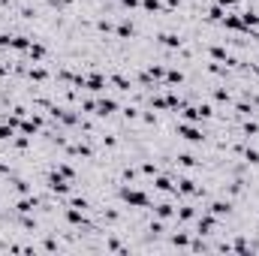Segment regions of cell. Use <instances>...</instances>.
<instances>
[{
    "mask_svg": "<svg viewBox=\"0 0 259 256\" xmlns=\"http://www.w3.org/2000/svg\"><path fill=\"white\" fill-rule=\"evenodd\" d=\"M223 15H226V9H223L220 3H214V6H208V12H205V19H208V21H214V24H220V21H223Z\"/></svg>",
    "mask_w": 259,
    "mask_h": 256,
    "instance_id": "cell-24",
    "label": "cell"
},
{
    "mask_svg": "<svg viewBox=\"0 0 259 256\" xmlns=\"http://www.w3.org/2000/svg\"><path fill=\"white\" fill-rule=\"evenodd\" d=\"M142 175L157 178V175H160V166H157V163H151V160H145V163H142Z\"/></svg>",
    "mask_w": 259,
    "mask_h": 256,
    "instance_id": "cell-30",
    "label": "cell"
},
{
    "mask_svg": "<svg viewBox=\"0 0 259 256\" xmlns=\"http://www.w3.org/2000/svg\"><path fill=\"white\" fill-rule=\"evenodd\" d=\"M63 217H66V220H70V223H73V226H81V229H84V226H88V220H84V211H81V208H73V205H70V208H66V211H63Z\"/></svg>",
    "mask_w": 259,
    "mask_h": 256,
    "instance_id": "cell-12",
    "label": "cell"
},
{
    "mask_svg": "<svg viewBox=\"0 0 259 256\" xmlns=\"http://www.w3.org/2000/svg\"><path fill=\"white\" fill-rule=\"evenodd\" d=\"M175 133L181 136L184 142H190V145H202V142H205V133H202V127H196L193 121H178Z\"/></svg>",
    "mask_w": 259,
    "mask_h": 256,
    "instance_id": "cell-2",
    "label": "cell"
},
{
    "mask_svg": "<svg viewBox=\"0 0 259 256\" xmlns=\"http://www.w3.org/2000/svg\"><path fill=\"white\" fill-rule=\"evenodd\" d=\"M217 220H220V217H214L211 211L199 214V217H196V235H214V229H217Z\"/></svg>",
    "mask_w": 259,
    "mask_h": 256,
    "instance_id": "cell-4",
    "label": "cell"
},
{
    "mask_svg": "<svg viewBox=\"0 0 259 256\" xmlns=\"http://www.w3.org/2000/svg\"><path fill=\"white\" fill-rule=\"evenodd\" d=\"M115 112H118V99H112V97H100L97 99V115L100 118H109Z\"/></svg>",
    "mask_w": 259,
    "mask_h": 256,
    "instance_id": "cell-9",
    "label": "cell"
},
{
    "mask_svg": "<svg viewBox=\"0 0 259 256\" xmlns=\"http://www.w3.org/2000/svg\"><path fill=\"white\" fill-rule=\"evenodd\" d=\"M214 99H217V102H226V106H229V102H232V94H229L226 88H214Z\"/></svg>",
    "mask_w": 259,
    "mask_h": 256,
    "instance_id": "cell-34",
    "label": "cell"
},
{
    "mask_svg": "<svg viewBox=\"0 0 259 256\" xmlns=\"http://www.w3.org/2000/svg\"><path fill=\"white\" fill-rule=\"evenodd\" d=\"M250 70H253V76L259 79V63H253V66H250Z\"/></svg>",
    "mask_w": 259,
    "mask_h": 256,
    "instance_id": "cell-48",
    "label": "cell"
},
{
    "mask_svg": "<svg viewBox=\"0 0 259 256\" xmlns=\"http://www.w3.org/2000/svg\"><path fill=\"white\" fill-rule=\"evenodd\" d=\"M154 190H160V193H175V181H172L169 175H157V178H154Z\"/></svg>",
    "mask_w": 259,
    "mask_h": 256,
    "instance_id": "cell-15",
    "label": "cell"
},
{
    "mask_svg": "<svg viewBox=\"0 0 259 256\" xmlns=\"http://www.w3.org/2000/svg\"><path fill=\"white\" fill-rule=\"evenodd\" d=\"M48 3H51V6H55V9H66V6H73V3H76V0H48Z\"/></svg>",
    "mask_w": 259,
    "mask_h": 256,
    "instance_id": "cell-41",
    "label": "cell"
},
{
    "mask_svg": "<svg viewBox=\"0 0 259 256\" xmlns=\"http://www.w3.org/2000/svg\"><path fill=\"white\" fill-rule=\"evenodd\" d=\"M172 244H175V247H190V235H187V232L172 235Z\"/></svg>",
    "mask_w": 259,
    "mask_h": 256,
    "instance_id": "cell-35",
    "label": "cell"
},
{
    "mask_svg": "<svg viewBox=\"0 0 259 256\" xmlns=\"http://www.w3.org/2000/svg\"><path fill=\"white\" fill-rule=\"evenodd\" d=\"M97 27H100L102 33H109V30H112V21H106V19H100V21H97Z\"/></svg>",
    "mask_w": 259,
    "mask_h": 256,
    "instance_id": "cell-42",
    "label": "cell"
},
{
    "mask_svg": "<svg viewBox=\"0 0 259 256\" xmlns=\"http://www.w3.org/2000/svg\"><path fill=\"white\" fill-rule=\"evenodd\" d=\"M109 84H112V88H118V91H124V94H130V91H133V81H130L127 76H118V73H112V76H109Z\"/></svg>",
    "mask_w": 259,
    "mask_h": 256,
    "instance_id": "cell-14",
    "label": "cell"
},
{
    "mask_svg": "<svg viewBox=\"0 0 259 256\" xmlns=\"http://www.w3.org/2000/svg\"><path fill=\"white\" fill-rule=\"evenodd\" d=\"M27 55H30V60H33V63L45 60V45H42V42H30V51H27Z\"/></svg>",
    "mask_w": 259,
    "mask_h": 256,
    "instance_id": "cell-25",
    "label": "cell"
},
{
    "mask_svg": "<svg viewBox=\"0 0 259 256\" xmlns=\"http://www.w3.org/2000/svg\"><path fill=\"white\" fill-rule=\"evenodd\" d=\"M142 9L145 12H166V6L160 3V0H142Z\"/></svg>",
    "mask_w": 259,
    "mask_h": 256,
    "instance_id": "cell-31",
    "label": "cell"
},
{
    "mask_svg": "<svg viewBox=\"0 0 259 256\" xmlns=\"http://www.w3.org/2000/svg\"><path fill=\"white\" fill-rule=\"evenodd\" d=\"M241 157H244L247 166H259V151L256 148H244V151H241Z\"/></svg>",
    "mask_w": 259,
    "mask_h": 256,
    "instance_id": "cell-29",
    "label": "cell"
},
{
    "mask_svg": "<svg viewBox=\"0 0 259 256\" xmlns=\"http://www.w3.org/2000/svg\"><path fill=\"white\" fill-rule=\"evenodd\" d=\"M148 76L157 81V84H163V79H166V63H148Z\"/></svg>",
    "mask_w": 259,
    "mask_h": 256,
    "instance_id": "cell-20",
    "label": "cell"
},
{
    "mask_svg": "<svg viewBox=\"0 0 259 256\" xmlns=\"http://www.w3.org/2000/svg\"><path fill=\"white\" fill-rule=\"evenodd\" d=\"M175 193H181V196H202V187L193 178H181L178 187H175Z\"/></svg>",
    "mask_w": 259,
    "mask_h": 256,
    "instance_id": "cell-7",
    "label": "cell"
},
{
    "mask_svg": "<svg viewBox=\"0 0 259 256\" xmlns=\"http://www.w3.org/2000/svg\"><path fill=\"white\" fill-rule=\"evenodd\" d=\"M151 109H154V112H169L166 97H151Z\"/></svg>",
    "mask_w": 259,
    "mask_h": 256,
    "instance_id": "cell-32",
    "label": "cell"
},
{
    "mask_svg": "<svg viewBox=\"0 0 259 256\" xmlns=\"http://www.w3.org/2000/svg\"><path fill=\"white\" fill-rule=\"evenodd\" d=\"M208 58L217 60V63H220V60H226V63H229V51L223 48V45H208Z\"/></svg>",
    "mask_w": 259,
    "mask_h": 256,
    "instance_id": "cell-23",
    "label": "cell"
},
{
    "mask_svg": "<svg viewBox=\"0 0 259 256\" xmlns=\"http://www.w3.org/2000/svg\"><path fill=\"white\" fill-rule=\"evenodd\" d=\"M27 79L37 81V84H42V81H48V70L37 63V66H30V70H27Z\"/></svg>",
    "mask_w": 259,
    "mask_h": 256,
    "instance_id": "cell-19",
    "label": "cell"
},
{
    "mask_svg": "<svg viewBox=\"0 0 259 256\" xmlns=\"http://www.w3.org/2000/svg\"><path fill=\"white\" fill-rule=\"evenodd\" d=\"M30 37H21V33H19V37H9V48L12 51H30Z\"/></svg>",
    "mask_w": 259,
    "mask_h": 256,
    "instance_id": "cell-18",
    "label": "cell"
},
{
    "mask_svg": "<svg viewBox=\"0 0 259 256\" xmlns=\"http://www.w3.org/2000/svg\"><path fill=\"white\" fill-rule=\"evenodd\" d=\"M37 208H40V199H37V196H30V193L15 202V211H19V214H33Z\"/></svg>",
    "mask_w": 259,
    "mask_h": 256,
    "instance_id": "cell-8",
    "label": "cell"
},
{
    "mask_svg": "<svg viewBox=\"0 0 259 256\" xmlns=\"http://www.w3.org/2000/svg\"><path fill=\"white\" fill-rule=\"evenodd\" d=\"M148 232H154V235H163V232H166L163 220H157V217H154V220H151V226H148Z\"/></svg>",
    "mask_w": 259,
    "mask_h": 256,
    "instance_id": "cell-36",
    "label": "cell"
},
{
    "mask_svg": "<svg viewBox=\"0 0 259 256\" xmlns=\"http://www.w3.org/2000/svg\"><path fill=\"white\" fill-rule=\"evenodd\" d=\"M181 6V0H166V12H172V9H178Z\"/></svg>",
    "mask_w": 259,
    "mask_h": 256,
    "instance_id": "cell-46",
    "label": "cell"
},
{
    "mask_svg": "<svg viewBox=\"0 0 259 256\" xmlns=\"http://www.w3.org/2000/svg\"><path fill=\"white\" fill-rule=\"evenodd\" d=\"M124 181H136V169H130V166L124 169Z\"/></svg>",
    "mask_w": 259,
    "mask_h": 256,
    "instance_id": "cell-45",
    "label": "cell"
},
{
    "mask_svg": "<svg viewBox=\"0 0 259 256\" xmlns=\"http://www.w3.org/2000/svg\"><path fill=\"white\" fill-rule=\"evenodd\" d=\"M12 136H15V127H9L3 121V124H0V142H12Z\"/></svg>",
    "mask_w": 259,
    "mask_h": 256,
    "instance_id": "cell-33",
    "label": "cell"
},
{
    "mask_svg": "<svg viewBox=\"0 0 259 256\" xmlns=\"http://www.w3.org/2000/svg\"><path fill=\"white\" fill-rule=\"evenodd\" d=\"M70 184H73V181H66L60 172H51V175H48V190L55 193V196H70V193H73Z\"/></svg>",
    "mask_w": 259,
    "mask_h": 256,
    "instance_id": "cell-3",
    "label": "cell"
},
{
    "mask_svg": "<svg viewBox=\"0 0 259 256\" xmlns=\"http://www.w3.org/2000/svg\"><path fill=\"white\" fill-rule=\"evenodd\" d=\"M142 124H148V127L157 124V115H154V109H151V112H142Z\"/></svg>",
    "mask_w": 259,
    "mask_h": 256,
    "instance_id": "cell-39",
    "label": "cell"
},
{
    "mask_svg": "<svg viewBox=\"0 0 259 256\" xmlns=\"http://www.w3.org/2000/svg\"><path fill=\"white\" fill-rule=\"evenodd\" d=\"M259 133V121H247L244 124V139H250V136H256Z\"/></svg>",
    "mask_w": 259,
    "mask_h": 256,
    "instance_id": "cell-38",
    "label": "cell"
},
{
    "mask_svg": "<svg viewBox=\"0 0 259 256\" xmlns=\"http://www.w3.org/2000/svg\"><path fill=\"white\" fill-rule=\"evenodd\" d=\"M175 163H178L181 169H196V166H199V160L193 157V154H178V157H175Z\"/></svg>",
    "mask_w": 259,
    "mask_h": 256,
    "instance_id": "cell-26",
    "label": "cell"
},
{
    "mask_svg": "<svg viewBox=\"0 0 259 256\" xmlns=\"http://www.w3.org/2000/svg\"><path fill=\"white\" fill-rule=\"evenodd\" d=\"M120 115H124L127 121H136V118H139V109H136V106H124V109H120Z\"/></svg>",
    "mask_w": 259,
    "mask_h": 256,
    "instance_id": "cell-37",
    "label": "cell"
},
{
    "mask_svg": "<svg viewBox=\"0 0 259 256\" xmlns=\"http://www.w3.org/2000/svg\"><path fill=\"white\" fill-rule=\"evenodd\" d=\"M66 154H73V157H81V160H94V148L84 145V142H66Z\"/></svg>",
    "mask_w": 259,
    "mask_h": 256,
    "instance_id": "cell-6",
    "label": "cell"
},
{
    "mask_svg": "<svg viewBox=\"0 0 259 256\" xmlns=\"http://www.w3.org/2000/svg\"><path fill=\"white\" fill-rule=\"evenodd\" d=\"M154 217H157V220H172V217H175V208H172V205L169 202H160V205H154Z\"/></svg>",
    "mask_w": 259,
    "mask_h": 256,
    "instance_id": "cell-16",
    "label": "cell"
},
{
    "mask_svg": "<svg viewBox=\"0 0 259 256\" xmlns=\"http://www.w3.org/2000/svg\"><path fill=\"white\" fill-rule=\"evenodd\" d=\"M241 15V21H244V27L250 30V27H259V12L256 9H244V12H238Z\"/></svg>",
    "mask_w": 259,
    "mask_h": 256,
    "instance_id": "cell-21",
    "label": "cell"
},
{
    "mask_svg": "<svg viewBox=\"0 0 259 256\" xmlns=\"http://www.w3.org/2000/svg\"><path fill=\"white\" fill-rule=\"evenodd\" d=\"M181 81H184V73L178 70V66H169L166 79H163V88H172V84H181Z\"/></svg>",
    "mask_w": 259,
    "mask_h": 256,
    "instance_id": "cell-17",
    "label": "cell"
},
{
    "mask_svg": "<svg viewBox=\"0 0 259 256\" xmlns=\"http://www.w3.org/2000/svg\"><path fill=\"white\" fill-rule=\"evenodd\" d=\"M70 205H73V208H81V211H84V208H88V199H84V196H73Z\"/></svg>",
    "mask_w": 259,
    "mask_h": 256,
    "instance_id": "cell-40",
    "label": "cell"
},
{
    "mask_svg": "<svg viewBox=\"0 0 259 256\" xmlns=\"http://www.w3.org/2000/svg\"><path fill=\"white\" fill-rule=\"evenodd\" d=\"M256 109H253V102H247V99H241V102H235V115H241V118H250Z\"/></svg>",
    "mask_w": 259,
    "mask_h": 256,
    "instance_id": "cell-28",
    "label": "cell"
},
{
    "mask_svg": "<svg viewBox=\"0 0 259 256\" xmlns=\"http://www.w3.org/2000/svg\"><path fill=\"white\" fill-rule=\"evenodd\" d=\"M157 42H160V45H166V48H175V51L184 45V39L178 37V33H157Z\"/></svg>",
    "mask_w": 259,
    "mask_h": 256,
    "instance_id": "cell-13",
    "label": "cell"
},
{
    "mask_svg": "<svg viewBox=\"0 0 259 256\" xmlns=\"http://www.w3.org/2000/svg\"><path fill=\"white\" fill-rule=\"evenodd\" d=\"M133 33H136V24L130 21V15L118 21V27H115V37H118V39H133Z\"/></svg>",
    "mask_w": 259,
    "mask_h": 256,
    "instance_id": "cell-10",
    "label": "cell"
},
{
    "mask_svg": "<svg viewBox=\"0 0 259 256\" xmlns=\"http://www.w3.org/2000/svg\"><path fill=\"white\" fill-rule=\"evenodd\" d=\"M102 145H106V148H115L118 139H115V136H102Z\"/></svg>",
    "mask_w": 259,
    "mask_h": 256,
    "instance_id": "cell-44",
    "label": "cell"
},
{
    "mask_svg": "<svg viewBox=\"0 0 259 256\" xmlns=\"http://www.w3.org/2000/svg\"><path fill=\"white\" fill-rule=\"evenodd\" d=\"M84 88H88L91 94H102V91L109 88V76H100V73L84 76Z\"/></svg>",
    "mask_w": 259,
    "mask_h": 256,
    "instance_id": "cell-5",
    "label": "cell"
},
{
    "mask_svg": "<svg viewBox=\"0 0 259 256\" xmlns=\"http://www.w3.org/2000/svg\"><path fill=\"white\" fill-rule=\"evenodd\" d=\"M9 70H12V66H9V63H0V79H3V76H6Z\"/></svg>",
    "mask_w": 259,
    "mask_h": 256,
    "instance_id": "cell-47",
    "label": "cell"
},
{
    "mask_svg": "<svg viewBox=\"0 0 259 256\" xmlns=\"http://www.w3.org/2000/svg\"><path fill=\"white\" fill-rule=\"evenodd\" d=\"M208 211H211L214 217H229V211H232V202H229V199H214V202L208 205Z\"/></svg>",
    "mask_w": 259,
    "mask_h": 256,
    "instance_id": "cell-11",
    "label": "cell"
},
{
    "mask_svg": "<svg viewBox=\"0 0 259 256\" xmlns=\"http://www.w3.org/2000/svg\"><path fill=\"white\" fill-rule=\"evenodd\" d=\"M55 172H60V175H63L66 181H76V178H79V175H76V169H73L70 163H63V160H60V163L55 166Z\"/></svg>",
    "mask_w": 259,
    "mask_h": 256,
    "instance_id": "cell-27",
    "label": "cell"
},
{
    "mask_svg": "<svg viewBox=\"0 0 259 256\" xmlns=\"http://www.w3.org/2000/svg\"><path fill=\"white\" fill-rule=\"evenodd\" d=\"M118 196L124 199L130 208H154V205H151V196H148L145 190H136V187H120Z\"/></svg>",
    "mask_w": 259,
    "mask_h": 256,
    "instance_id": "cell-1",
    "label": "cell"
},
{
    "mask_svg": "<svg viewBox=\"0 0 259 256\" xmlns=\"http://www.w3.org/2000/svg\"><path fill=\"white\" fill-rule=\"evenodd\" d=\"M217 3H220L223 9H235V6H238V0H217Z\"/></svg>",
    "mask_w": 259,
    "mask_h": 256,
    "instance_id": "cell-43",
    "label": "cell"
},
{
    "mask_svg": "<svg viewBox=\"0 0 259 256\" xmlns=\"http://www.w3.org/2000/svg\"><path fill=\"white\" fill-rule=\"evenodd\" d=\"M175 217H178V223H190V220L196 217V208L193 205H181V208L175 211Z\"/></svg>",
    "mask_w": 259,
    "mask_h": 256,
    "instance_id": "cell-22",
    "label": "cell"
},
{
    "mask_svg": "<svg viewBox=\"0 0 259 256\" xmlns=\"http://www.w3.org/2000/svg\"><path fill=\"white\" fill-rule=\"evenodd\" d=\"M6 172H9V169H6V166H3V163H0V175H6Z\"/></svg>",
    "mask_w": 259,
    "mask_h": 256,
    "instance_id": "cell-49",
    "label": "cell"
}]
</instances>
